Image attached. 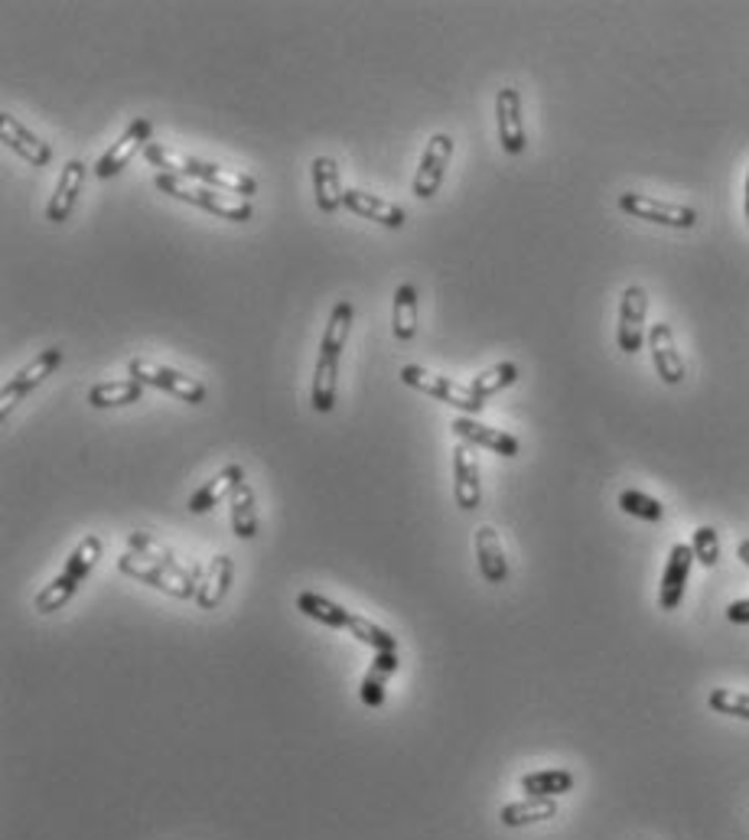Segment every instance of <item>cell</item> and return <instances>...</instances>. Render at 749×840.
Wrapping results in <instances>:
<instances>
[{"mask_svg": "<svg viewBox=\"0 0 749 840\" xmlns=\"http://www.w3.org/2000/svg\"><path fill=\"white\" fill-rule=\"evenodd\" d=\"M144 156H148L153 166H160V173L196 180L202 186H212V190L229 193V196L251 199L257 193V180L251 173L222 166V163H212V160H202V156H190V153H176V150L156 144V141L144 148Z\"/></svg>", "mask_w": 749, "mask_h": 840, "instance_id": "1", "label": "cell"}, {"mask_svg": "<svg viewBox=\"0 0 749 840\" xmlns=\"http://www.w3.org/2000/svg\"><path fill=\"white\" fill-rule=\"evenodd\" d=\"M101 550H104V544H101L99 535H85L82 542L69 550V557H65L62 570H59L50 584L37 594V599H33V609H37V613H43V616H50V613H55V609H62L72 596L79 594V587L92 577V570L99 567Z\"/></svg>", "mask_w": 749, "mask_h": 840, "instance_id": "2", "label": "cell"}, {"mask_svg": "<svg viewBox=\"0 0 749 840\" xmlns=\"http://www.w3.org/2000/svg\"><path fill=\"white\" fill-rule=\"evenodd\" d=\"M153 186L166 196L180 199V202H190L202 212H212L219 219H229V222H249L254 215L249 199L229 196V193H219L212 186H202L196 180H186V176H173V173H156L153 176Z\"/></svg>", "mask_w": 749, "mask_h": 840, "instance_id": "3", "label": "cell"}, {"mask_svg": "<svg viewBox=\"0 0 749 840\" xmlns=\"http://www.w3.org/2000/svg\"><path fill=\"white\" fill-rule=\"evenodd\" d=\"M401 382L411 385V388H417L421 395H431L437 397V401H444V404L463 411V414H469V417H476V414L486 407V401H479L469 388H463L459 382H453L447 375H437V372H427V368H421V365H404V368H401Z\"/></svg>", "mask_w": 749, "mask_h": 840, "instance_id": "4", "label": "cell"}, {"mask_svg": "<svg viewBox=\"0 0 749 840\" xmlns=\"http://www.w3.org/2000/svg\"><path fill=\"white\" fill-rule=\"evenodd\" d=\"M128 375L138 378L144 388H160V392H170V395L183 397L190 404H202L205 401V385L200 378L186 375V372H176L170 365H156L150 358H131L128 362Z\"/></svg>", "mask_w": 749, "mask_h": 840, "instance_id": "5", "label": "cell"}, {"mask_svg": "<svg viewBox=\"0 0 749 840\" xmlns=\"http://www.w3.org/2000/svg\"><path fill=\"white\" fill-rule=\"evenodd\" d=\"M59 365H62V348L59 346L43 348L30 365H23V368L3 385V392H0V417H7L23 397L30 395V392H37L50 375H55Z\"/></svg>", "mask_w": 749, "mask_h": 840, "instance_id": "6", "label": "cell"}, {"mask_svg": "<svg viewBox=\"0 0 749 840\" xmlns=\"http://www.w3.org/2000/svg\"><path fill=\"white\" fill-rule=\"evenodd\" d=\"M619 209L632 219H646L655 225H668V229H695L698 225V212L688 205H675V202H661L646 193H623Z\"/></svg>", "mask_w": 749, "mask_h": 840, "instance_id": "7", "label": "cell"}, {"mask_svg": "<svg viewBox=\"0 0 749 840\" xmlns=\"http://www.w3.org/2000/svg\"><path fill=\"white\" fill-rule=\"evenodd\" d=\"M453 160V138L449 134H434L427 141V148L421 153V163H417V173H414V183H411V193L417 199H434L441 193V183L447 176V166Z\"/></svg>", "mask_w": 749, "mask_h": 840, "instance_id": "8", "label": "cell"}, {"mask_svg": "<svg viewBox=\"0 0 749 840\" xmlns=\"http://www.w3.org/2000/svg\"><path fill=\"white\" fill-rule=\"evenodd\" d=\"M118 570L124 577H134V580L148 584L153 590H160V594L173 596V599H196V584H183L180 577H173L170 570H163L160 564H153L150 557H141L134 550H124L118 557Z\"/></svg>", "mask_w": 749, "mask_h": 840, "instance_id": "9", "label": "cell"}, {"mask_svg": "<svg viewBox=\"0 0 749 840\" xmlns=\"http://www.w3.org/2000/svg\"><path fill=\"white\" fill-rule=\"evenodd\" d=\"M646 313H649L646 287H639V284L626 287L623 300H619V323H616V343L626 355H636L646 343Z\"/></svg>", "mask_w": 749, "mask_h": 840, "instance_id": "10", "label": "cell"}, {"mask_svg": "<svg viewBox=\"0 0 749 840\" xmlns=\"http://www.w3.org/2000/svg\"><path fill=\"white\" fill-rule=\"evenodd\" d=\"M150 134H153V121L150 118H138V121H131L128 128H124V134L111 144V148L104 150L99 156V163H95V176L99 180H108V176H118L131 160H134V153L141 148H148L153 144L150 141Z\"/></svg>", "mask_w": 749, "mask_h": 840, "instance_id": "11", "label": "cell"}, {"mask_svg": "<svg viewBox=\"0 0 749 840\" xmlns=\"http://www.w3.org/2000/svg\"><path fill=\"white\" fill-rule=\"evenodd\" d=\"M476 446H453V498L463 512H476L483 505V479H479V459L473 453Z\"/></svg>", "mask_w": 749, "mask_h": 840, "instance_id": "12", "label": "cell"}, {"mask_svg": "<svg viewBox=\"0 0 749 840\" xmlns=\"http://www.w3.org/2000/svg\"><path fill=\"white\" fill-rule=\"evenodd\" d=\"M691 567H695L691 544H675L671 554H668L665 574H661V587H658V606L665 613H671V609L681 606L685 590H688V580H691Z\"/></svg>", "mask_w": 749, "mask_h": 840, "instance_id": "13", "label": "cell"}, {"mask_svg": "<svg viewBox=\"0 0 749 840\" xmlns=\"http://www.w3.org/2000/svg\"><path fill=\"white\" fill-rule=\"evenodd\" d=\"M85 173H89V163L79 160V156H72L62 166V173L55 180V190H52L50 202H47V219H50L52 225H59V222H65L72 215V209L79 202V193L85 186Z\"/></svg>", "mask_w": 749, "mask_h": 840, "instance_id": "14", "label": "cell"}, {"mask_svg": "<svg viewBox=\"0 0 749 840\" xmlns=\"http://www.w3.org/2000/svg\"><path fill=\"white\" fill-rule=\"evenodd\" d=\"M496 121H499V144L505 153H525V118H522V95L518 89H499L496 95Z\"/></svg>", "mask_w": 749, "mask_h": 840, "instance_id": "15", "label": "cell"}, {"mask_svg": "<svg viewBox=\"0 0 749 840\" xmlns=\"http://www.w3.org/2000/svg\"><path fill=\"white\" fill-rule=\"evenodd\" d=\"M453 434L459 437V444L486 446V449L499 453L505 459L518 456V441H515L512 434H505L499 427H489V424H483V421H476V417H469V414H459V417L453 421Z\"/></svg>", "mask_w": 749, "mask_h": 840, "instance_id": "16", "label": "cell"}, {"mask_svg": "<svg viewBox=\"0 0 749 840\" xmlns=\"http://www.w3.org/2000/svg\"><path fill=\"white\" fill-rule=\"evenodd\" d=\"M649 348L655 372L665 385H681L685 382V358L675 346V333L668 323H655L649 330Z\"/></svg>", "mask_w": 749, "mask_h": 840, "instance_id": "17", "label": "cell"}, {"mask_svg": "<svg viewBox=\"0 0 749 840\" xmlns=\"http://www.w3.org/2000/svg\"><path fill=\"white\" fill-rule=\"evenodd\" d=\"M0 141L3 148H10L17 156H23L30 166H47L52 160V148L47 141H40L30 128H23L13 114H0Z\"/></svg>", "mask_w": 749, "mask_h": 840, "instance_id": "18", "label": "cell"}, {"mask_svg": "<svg viewBox=\"0 0 749 840\" xmlns=\"http://www.w3.org/2000/svg\"><path fill=\"white\" fill-rule=\"evenodd\" d=\"M232 580H235V560L229 557V554H215L209 564H205V570H196V603H200L202 609H215L229 590H232Z\"/></svg>", "mask_w": 749, "mask_h": 840, "instance_id": "19", "label": "cell"}, {"mask_svg": "<svg viewBox=\"0 0 749 840\" xmlns=\"http://www.w3.org/2000/svg\"><path fill=\"white\" fill-rule=\"evenodd\" d=\"M242 483H245V466H242V463H229V466H222L209 483H202L200 489L193 493L186 508H190L193 515H205V512H212L219 502L232 498V493H235Z\"/></svg>", "mask_w": 749, "mask_h": 840, "instance_id": "20", "label": "cell"}, {"mask_svg": "<svg viewBox=\"0 0 749 840\" xmlns=\"http://www.w3.org/2000/svg\"><path fill=\"white\" fill-rule=\"evenodd\" d=\"M310 176H313L316 209H320L323 215H333V212H340V205H343V196H346V190H343V180H340V163H336L333 156H316V160L310 163Z\"/></svg>", "mask_w": 749, "mask_h": 840, "instance_id": "21", "label": "cell"}, {"mask_svg": "<svg viewBox=\"0 0 749 840\" xmlns=\"http://www.w3.org/2000/svg\"><path fill=\"white\" fill-rule=\"evenodd\" d=\"M398 668V651H375V658H372V665H368V671H365V678H362V685H358V697H362L365 707L378 710V707L385 704V697H388V678H392Z\"/></svg>", "mask_w": 749, "mask_h": 840, "instance_id": "22", "label": "cell"}, {"mask_svg": "<svg viewBox=\"0 0 749 840\" xmlns=\"http://www.w3.org/2000/svg\"><path fill=\"white\" fill-rule=\"evenodd\" d=\"M476 564L486 584H505L508 580V557L502 547L499 532L493 525H483L476 532Z\"/></svg>", "mask_w": 749, "mask_h": 840, "instance_id": "23", "label": "cell"}, {"mask_svg": "<svg viewBox=\"0 0 749 840\" xmlns=\"http://www.w3.org/2000/svg\"><path fill=\"white\" fill-rule=\"evenodd\" d=\"M343 205H346L350 212H355V215H362V219H372V222L385 225V229H401L404 219H407L401 205L388 202V199L375 196V193H365V190H346Z\"/></svg>", "mask_w": 749, "mask_h": 840, "instance_id": "24", "label": "cell"}, {"mask_svg": "<svg viewBox=\"0 0 749 840\" xmlns=\"http://www.w3.org/2000/svg\"><path fill=\"white\" fill-rule=\"evenodd\" d=\"M128 550L141 554V557H150L153 564H160L163 570H170L173 577H180L183 584H196V570H190L186 564H180V557L166 547L163 542H156L148 532H131L128 535ZM200 587V584H196Z\"/></svg>", "mask_w": 749, "mask_h": 840, "instance_id": "25", "label": "cell"}, {"mask_svg": "<svg viewBox=\"0 0 749 840\" xmlns=\"http://www.w3.org/2000/svg\"><path fill=\"white\" fill-rule=\"evenodd\" d=\"M336 382H340V358L320 352L316 368H313V388H310V404L316 414H330L336 404Z\"/></svg>", "mask_w": 749, "mask_h": 840, "instance_id": "26", "label": "cell"}, {"mask_svg": "<svg viewBox=\"0 0 749 840\" xmlns=\"http://www.w3.org/2000/svg\"><path fill=\"white\" fill-rule=\"evenodd\" d=\"M550 818H557L554 798H522V801L502 804L499 811V821L505 828H528V824H541Z\"/></svg>", "mask_w": 749, "mask_h": 840, "instance_id": "27", "label": "cell"}, {"mask_svg": "<svg viewBox=\"0 0 749 840\" xmlns=\"http://www.w3.org/2000/svg\"><path fill=\"white\" fill-rule=\"evenodd\" d=\"M297 609L306 619H313V623H320V626H326V629H350V609H343L340 603L313 594V590H303V594L297 596Z\"/></svg>", "mask_w": 749, "mask_h": 840, "instance_id": "28", "label": "cell"}, {"mask_svg": "<svg viewBox=\"0 0 749 840\" xmlns=\"http://www.w3.org/2000/svg\"><path fill=\"white\" fill-rule=\"evenodd\" d=\"M229 512H232V535L235 538H242V542H251L254 535H257V525H261V518H257V495L251 489L249 483H242L232 498H229Z\"/></svg>", "mask_w": 749, "mask_h": 840, "instance_id": "29", "label": "cell"}, {"mask_svg": "<svg viewBox=\"0 0 749 840\" xmlns=\"http://www.w3.org/2000/svg\"><path fill=\"white\" fill-rule=\"evenodd\" d=\"M144 397V385L138 378H121V382H99L89 388V404L108 411V407H128Z\"/></svg>", "mask_w": 749, "mask_h": 840, "instance_id": "30", "label": "cell"}, {"mask_svg": "<svg viewBox=\"0 0 749 840\" xmlns=\"http://www.w3.org/2000/svg\"><path fill=\"white\" fill-rule=\"evenodd\" d=\"M574 772L567 769H541V772H528L522 776V791L525 798H560L567 791H574Z\"/></svg>", "mask_w": 749, "mask_h": 840, "instance_id": "31", "label": "cell"}, {"mask_svg": "<svg viewBox=\"0 0 749 840\" xmlns=\"http://www.w3.org/2000/svg\"><path fill=\"white\" fill-rule=\"evenodd\" d=\"M352 320H355V306H352L350 300H340V303L333 306V313H330V323H326V333H323L320 352L343 358V348H346V343H350Z\"/></svg>", "mask_w": 749, "mask_h": 840, "instance_id": "32", "label": "cell"}, {"mask_svg": "<svg viewBox=\"0 0 749 840\" xmlns=\"http://www.w3.org/2000/svg\"><path fill=\"white\" fill-rule=\"evenodd\" d=\"M392 333L401 343H411L417 333V291L414 284H401L395 291V306H392Z\"/></svg>", "mask_w": 749, "mask_h": 840, "instance_id": "33", "label": "cell"}, {"mask_svg": "<svg viewBox=\"0 0 749 840\" xmlns=\"http://www.w3.org/2000/svg\"><path fill=\"white\" fill-rule=\"evenodd\" d=\"M515 382H518V365H515V362H499V365H493V368L473 375L469 392L479 397V401H486V397L499 395L505 388H512Z\"/></svg>", "mask_w": 749, "mask_h": 840, "instance_id": "34", "label": "cell"}, {"mask_svg": "<svg viewBox=\"0 0 749 840\" xmlns=\"http://www.w3.org/2000/svg\"><path fill=\"white\" fill-rule=\"evenodd\" d=\"M346 632H350L355 642L368 645L372 651H398V636H392L388 629L375 626V623L365 619V616H352Z\"/></svg>", "mask_w": 749, "mask_h": 840, "instance_id": "35", "label": "cell"}, {"mask_svg": "<svg viewBox=\"0 0 749 840\" xmlns=\"http://www.w3.org/2000/svg\"><path fill=\"white\" fill-rule=\"evenodd\" d=\"M619 508L632 518H642V522H661L665 518V505L651 495L639 493V489H626L619 493Z\"/></svg>", "mask_w": 749, "mask_h": 840, "instance_id": "36", "label": "cell"}, {"mask_svg": "<svg viewBox=\"0 0 749 840\" xmlns=\"http://www.w3.org/2000/svg\"><path fill=\"white\" fill-rule=\"evenodd\" d=\"M707 707H710L713 714H723V717L749 720V694L730 691V688H713L710 697H707Z\"/></svg>", "mask_w": 749, "mask_h": 840, "instance_id": "37", "label": "cell"}, {"mask_svg": "<svg viewBox=\"0 0 749 840\" xmlns=\"http://www.w3.org/2000/svg\"><path fill=\"white\" fill-rule=\"evenodd\" d=\"M691 550H695V560H700L704 567H717L720 564V538L710 525H700L691 538Z\"/></svg>", "mask_w": 749, "mask_h": 840, "instance_id": "38", "label": "cell"}, {"mask_svg": "<svg viewBox=\"0 0 749 840\" xmlns=\"http://www.w3.org/2000/svg\"><path fill=\"white\" fill-rule=\"evenodd\" d=\"M727 619L737 623V626H749V599H733L727 606Z\"/></svg>", "mask_w": 749, "mask_h": 840, "instance_id": "39", "label": "cell"}, {"mask_svg": "<svg viewBox=\"0 0 749 840\" xmlns=\"http://www.w3.org/2000/svg\"><path fill=\"white\" fill-rule=\"evenodd\" d=\"M737 557H740V560H743V564L749 567V538H747V542L737 544Z\"/></svg>", "mask_w": 749, "mask_h": 840, "instance_id": "40", "label": "cell"}, {"mask_svg": "<svg viewBox=\"0 0 749 840\" xmlns=\"http://www.w3.org/2000/svg\"><path fill=\"white\" fill-rule=\"evenodd\" d=\"M743 209H747V219H749V173H747V196H743Z\"/></svg>", "mask_w": 749, "mask_h": 840, "instance_id": "41", "label": "cell"}]
</instances>
